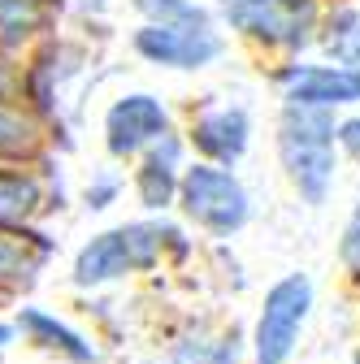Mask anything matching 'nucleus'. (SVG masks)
I'll list each match as a JSON object with an SVG mask.
<instances>
[{
    "mask_svg": "<svg viewBox=\"0 0 360 364\" xmlns=\"http://www.w3.org/2000/svg\"><path fill=\"white\" fill-rule=\"evenodd\" d=\"M217 9L248 48H256L260 70L278 78L317 48L330 0H217Z\"/></svg>",
    "mask_w": 360,
    "mask_h": 364,
    "instance_id": "nucleus-1",
    "label": "nucleus"
},
{
    "mask_svg": "<svg viewBox=\"0 0 360 364\" xmlns=\"http://www.w3.org/2000/svg\"><path fill=\"white\" fill-rule=\"evenodd\" d=\"M274 148L287 182L308 208H322L334 169H339V113L326 109H304V105H282L274 122Z\"/></svg>",
    "mask_w": 360,
    "mask_h": 364,
    "instance_id": "nucleus-2",
    "label": "nucleus"
},
{
    "mask_svg": "<svg viewBox=\"0 0 360 364\" xmlns=\"http://www.w3.org/2000/svg\"><path fill=\"white\" fill-rule=\"evenodd\" d=\"M183 235L165 221H126V225H113V230L96 235L74 260V282L78 287H100V282H113L122 273H134V269H148L157 264V256Z\"/></svg>",
    "mask_w": 360,
    "mask_h": 364,
    "instance_id": "nucleus-3",
    "label": "nucleus"
},
{
    "mask_svg": "<svg viewBox=\"0 0 360 364\" xmlns=\"http://www.w3.org/2000/svg\"><path fill=\"white\" fill-rule=\"evenodd\" d=\"M178 204H183V213L200 225V230H208L213 239L239 235L248 225V217H252V200L243 191V182L235 178V169L208 165V161L187 165Z\"/></svg>",
    "mask_w": 360,
    "mask_h": 364,
    "instance_id": "nucleus-4",
    "label": "nucleus"
},
{
    "mask_svg": "<svg viewBox=\"0 0 360 364\" xmlns=\"http://www.w3.org/2000/svg\"><path fill=\"white\" fill-rule=\"evenodd\" d=\"M308 308H312V282L304 273H287L265 291L260 321H256V364H282L295 351Z\"/></svg>",
    "mask_w": 360,
    "mask_h": 364,
    "instance_id": "nucleus-5",
    "label": "nucleus"
},
{
    "mask_svg": "<svg viewBox=\"0 0 360 364\" xmlns=\"http://www.w3.org/2000/svg\"><path fill=\"white\" fill-rule=\"evenodd\" d=\"M134 53L161 70H204L226 53V39L213 22H178V26H152L144 22L134 31Z\"/></svg>",
    "mask_w": 360,
    "mask_h": 364,
    "instance_id": "nucleus-6",
    "label": "nucleus"
},
{
    "mask_svg": "<svg viewBox=\"0 0 360 364\" xmlns=\"http://www.w3.org/2000/svg\"><path fill=\"white\" fill-rule=\"evenodd\" d=\"M274 82L282 91V105L326 109V113L360 105V74L347 65H334V61H295Z\"/></svg>",
    "mask_w": 360,
    "mask_h": 364,
    "instance_id": "nucleus-7",
    "label": "nucleus"
},
{
    "mask_svg": "<svg viewBox=\"0 0 360 364\" xmlns=\"http://www.w3.org/2000/svg\"><path fill=\"white\" fill-rule=\"evenodd\" d=\"M169 130V109L148 96V91H130L122 96L109 113H105V148L109 156L117 161H130V156H144L148 148H157Z\"/></svg>",
    "mask_w": 360,
    "mask_h": 364,
    "instance_id": "nucleus-8",
    "label": "nucleus"
},
{
    "mask_svg": "<svg viewBox=\"0 0 360 364\" xmlns=\"http://www.w3.org/2000/svg\"><path fill=\"white\" fill-rule=\"evenodd\" d=\"M187 144L200 152V161L235 169L243 161L248 144H252V117H248L243 105H204L191 117Z\"/></svg>",
    "mask_w": 360,
    "mask_h": 364,
    "instance_id": "nucleus-9",
    "label": "nucleus"
},
{
    "mask_svg": "<svg viewBox=\"0 0 360 364\" xmlns=\"http://www.w3.org/2000/svg\"><path fill=\"white\" fill-rule=\"evenodd\" d=\"M183 139L178 134H165L157 148H148L139 156V169H134V196H139L144 208H169L183 191Z\"/></svg>",
    "mask_w": 360,
    "mask_h": 364,
    "instance_id": "nucleus-10",
    "label": "nucleus"
},
{
    "mask_svg": "<svg viewBox=\"0 0 360 364\" xmlns=\"http://www.w3.org/2000/svg\"><path fill=\"white\" fill-rule=\"evenodd\" d=\"M317 48H322V61H334L360 74V0H330Z\"/></svg>",
    "mask_w": 360,
    "mask_h": 364,
    "instance_id": "nucleus-11",
    "label": "nucleus"
},
{
    "mask_svg": "<svg viewBox=\"0 0 360 364\" xmlns=\"http://www.w3.org/2000/svg\"><path fill=\"white\" fill-rule=\"evenodd\" d=\"M22 330H31L43 347H61L70 360H96V351L87 347L74 330H65L61 321H53L48 312H22Z\"/></svg>",
    "mask_w": 360,
    "mask_h": 364,
    "instance_id": "nucleus-12",
    "label": "nucleus"
},
{
    "mask_svg": "<svg viewBox=\"0 0 360 364\" xmlns=\"http://www.w3.org/2000/svg\"><path fill=\"white\" fill-rule=\"evenodd\" d=\"M39 208V187L31 178H0V225H18Z\"/></svg>",
    "mask_w": 360,
    "mask_h": 364,
    "instance_id": "nucleus-13",
    "label": "nucleus"
},
{
    "mask_svg": "<svg viewBox=\"0 0 360 364\" xmlns=\"http://www.w3.org/2000/svg\"><path fill=\"white\" fill-rule=\"evenodd\" d=\"M152 26H178V22H213L208 9H200L196 0H130Z\"/></svg>",
    "mask_w": 360,
    "mask_h": 364,
    "instance_id": "nucleus-14",
    "label": "nucleus"
},
{
    "mask_svg": "<svg viewBox=\"0 0 360 364\" xmlns=\"http://www.w3.org/2000/svg\"><path fill=\"white\" fill-rule=\"evenodd\" d=\"M39 22V0H0V35L22 39Z\"/></svg>",
    "mask_w": 360,
    "mask_h": 364,
    "instance_id": "nucleus-15",
    "label": "nucleus"
},
{
    "mask_svg": "<svg viewBox=\"0 0 360 364\" xmlns=\"http://www.w3.org/2000/svg\"><path fill=\"white\" fill-rule=\"evenodd\" d=\"M35 256H26V247L18 239H0V282H26L35 273Z\"/></svg>",
    "mask_w": 360,
    "mask_h": 364,
    "instance_id": "nucleus-16",
    "label": "nucleus"
},
{
    "mask_svg": "<svg viewBox=\"0 0 360 364\" xmlns=\"http://www.w3.org/2000/svg\"><path fill=\"white\" fill-rule=\"evenodd\" d=\"M31 144H35L31 122H22V117H14V113H0V156L31 152Z\"/></svg>",
    "mask_w": 360,
    "mask_h": 364,
    "instance_id": "nucleus-17",
    "label": "nucleus"
},
{
    "mask_svg": "<svg viewBox=\"0 0 360 364\" xmlns=\"http://www.w3.org/2000/svg\"><path fill=\"white\" fill-rule=\"evenodd\" d=\"M339 264L347 269V278L360 282V200H356V208H351V217H347V225H343V239H339Z\"/></svg>",
    "mask_w": 360,
    "mask_h": 364,
    "instance_id": "nucleus-18",
    "label": "nucleus"
},
{
    "mask_svg": "<svg viewBox=\"0 0 360 364\" xmlns=\"http://www.w3.org/2000/svg\"><path fill=\"white\" fill-rule=\"evenodd\" d=\"M339 152L360 161V113L356 117H339Z\"/></svg>",
    "mask_w": 360,
    "mask_h": 364,
    "instance_id": "nucleus-19",
    "label": "nucleus"
},
{
    "mask_svg": "<svg viewBox=\"0 0 360 364\" xmlns=\"http://www.w3.org/2000/svg\"><path fill=\"white\" fill-rule=\"evenodd\" d=\"M9 343V326H0V347H5Z\"/></svg>",
    "mask_w": 360,
    "mask_h": 364,
    "instance_id": "nucleus-20",
    "label": "nucleus"
},
{
    "mask_svg": "<svg viewBox=\"0 0 360 364\" xmlns=\"http://www.w3.org/2000/svg\"><path fill=\"white\" fill-rule=\"evenodd\" d=\"M356 364H360V351H356Z\"/></svg>",
    "mask_w": 360,
    "mask_h": 364,
    "instance_id": "nucleus-21",
    "label": "nucleus"
}]
</instances>
